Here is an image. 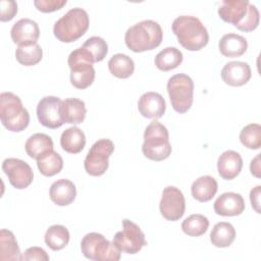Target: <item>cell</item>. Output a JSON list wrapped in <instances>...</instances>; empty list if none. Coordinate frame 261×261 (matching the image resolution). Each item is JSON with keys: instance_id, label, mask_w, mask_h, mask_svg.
I'll list each match as a JSON object with an SVG mask.
<instances>
[{"instance_id": "1", "label": "cell", "mask_w": 261, "mask_h": 261, "mask_svg": "<svg viewBox=\"0 0 261 261\" xmlns=\"http://www.w3.org/2000/svg\"><path fill=\"white\" fill-rule=\"evenodd\" d=\"M171 30L178 43L189 51H199L208 44V31L196 16H177L172 21Z\"/></svg>"}, {"instance_id": "2", "label": "cell", "mask_w": 261, "mask_h": 261, "mask_svg": "<svg viewBox=\"0 0 261 261\" xmlns=\"http://www.w3.org/2000/svg\"><path fill=\"white\" fill-rule=\"evenodd\" d=\"M163 39V31L157 21L146 19L128 28L124 35L125 45L139 53L157 48Z\"/></svg>"}, {"instance_id": "3", "label": "cell", "mask_w": 261, "mask_h": 261, "mask_svg": "<svg viewBox=\"0 0 261 261\" xmlns=\"http://www.w3.org/2000/svg\"><path fill=\"white\" fill-rule=\"evenodd\" d=\"M171 151L168 129L154 119L145 128L144 143L142 145L144 156L153 161H162L170 156Z\"/></svg>"}, {"instance_id": "4", "label": "cell", "mask_w": 261, "mask_h": 261, "mask_svg": "<svg viewBox=\"0 0 261 261\" xmlns=\"http://www.w3.org/2000/svg\"><path fill=\"white\" fill-rule=\"evenodd\" d=\"M90 19L88 12L80 7L69 9L53 27L55 38L62 43H71L80 39L88 31Z\"/></svg>"}, {"instance_id": "5", "label": "cell", "mask_w": 261, "mask_h": 261, "mask_svg": "<svg viewBox=\"0 0 261 261\" xmlns=\"http://www.w3.org/2000/svg\"><path fill=\"white\" fill-rule=\"evenodd\" d=\"M0 119L8 130L19 133L28 127L30 114L17 95L11 92H2L0 94Z\"/></svg>"}, {"instance_id": "6", "label": "cell", "mask_w": 261, "mask_h": 261, "mask_svg": "<svg viewBox=\"0 0 261 261\" xmlns=\"http://www.w3.org/2000/svg\"><path fill=\"white\" fill-rule=\"evenodd\" d=\"M68 66L70 68V83L80 90L90 87L95 80L93 59L86 49L76 48L68 55Z\"/></svg>"}, {"instance_id": "7", "label": "cell", "mask_w": 261, "mask_h": 261, "mask_svg": "<svg viewBox=\"0 0 261 261\" xmlns=\"http://www.w3.org/2000/svg\"><path fill=\"white\" fill-rule=\"evenodd\" d=\"M83 255L95 261H118L121 251L113 243L98 232L87 233L81 242Z\"/></svg>"}, {"instance_id": "8", "label": "cell", "mask_w": 261, "mask_h": 261, "mask_svg": "<svg viewBox=\"0 0 261 261\" xmlns=\"http://www.w3.org/2000/svg\"><path fill=\"white\" fill-rule=\"evenodd\" d=\"M167 92L172 108L178 113L190 110L194 99V82L186 73H176L167 82Z\"/></svg>"}, {"instance_id": "9", "label": "cell", "mask_w": 261, "mask_h": 261, "mask_svg": "<svg viewBox=\"0 0 261 261\" xmlns=\"http://www.w3.org/2000/svg\"><path fill=\"white\" fill-rule=\"evenodd\" d=\"M114 151V144L109 139H100L95 142L89 150L84 167L88 174L100 176L106 172L109 166V157Z\"/></svg>"}, {"instance_id": "10", "label": "cell", "mask_w": 261, "mask_h": 261, "mask_svg": "<svg viewBox=\"0 0 261 261\" xmlns=\"http://www.w3.org/2000/svg\"><path fill=\"white\" fill-rule=\"evenodd\" d=\"M112 242L118 249L126 254H137L147 245L145 233L140 226L129 219L122 220V230L117 231Z\"/></svg>"}, {"instance_id": "11", "label": "cell", "mask_w": 261, "mask_h": 261, "mask_svg": "<svg viewBox=\"0 0 261 261\" xmlns=\"http://www.w3.org/2000/svg\"><path fill=\"white\" fill-rule=\"evenodd\" d=\"M159 210L166 220H179L186 210V200L182 192L173 186L164 188L159 203Z\"/></svg>"}, {"instance_id": "12", "label": "cell", "mask_w": 261, "mask_h": 261, "mask_svg": "<svg viewBox=\"0 0 261 261\" xmlns=\"http://www.w3.org/2000/svg\"><path fill=\"white\" fill-rule=\"evenodd\" d=\"M2 170L7 175L10 185L17 190L28 188L34 179L32 167L18 158H6L2 162Z\"/></svg>"}, {"instance_id": "13", "label": "cell", "mask_w": 261, "mask_h": 261, "mask_svg": "<svg viewBox=\"0 0 261 261\" xmlns=\"http://www.w3.org/2000/svg\"><path fill=\"white\" fill-rule=\"evenodd\" d=\"M62 100L55 96L43 97L37 105V117L40 123L48 128H58L64 122L61 117Z\"/></svg>"}, {"instance_id": "14", "label": "cell", "mask_w": 261, "mask_h": 261, "mask_svg": "<svg viewBox=\"0 0 261 261\" xmlns=\"http://www.w3.org/2000/svg\"><path fill=\"white\" fill-rule=\"evenodd\" d=\"M248 0H223L218 6L219 17L239 29L246 19L249 12Z\"/></svg>"}, {"instance_id": "15", "label": "cell", "mask_w": 261, "mask_h": 261, "mask_svg": "<svg viewBox=\"0 0 261 261\" xmlns=\"http://www.w3.org/2000/svg\"><path fill=\"white\" fill-rule=\"evenodd\" d=\"M10 36L13 43L18 46H28L36 44L40 37L38 23L31 18H20L10 30Z\"/></svg>"}, {"instance_id": "16", "label": "cell", "mask_w": 261, "mask_h": 261, "mask_svg": "<svg viewBox=\"0 0 261 261\" xmlns=\"http://www.w3.org/2000/svg\"><path fill=\"white\" fill-rule=\"evenodd\" d=\"M220 75L226 85L231 87H241L250 81L252 71L247 62L230 61L222 67Z\"/></svg>"}, {"instance_id": "17", "label": "cell", "mask_w": 261, "mask_h": 261, "mask_svg": "<svg viewBox=\"0 0 261 261\" xmlns=\"http://www.w3.org/2000/svg\"><path fill=\"white\" fill-rule=\"evenodd\" d=\"M138 109L142 116L151 119H158L163 116L166 103L162 95L156 92L144 93L138 101Z\"/></svg>"}, {"instance_id": "18", "label": "cell", "mask_w": 261, "mask_h": 261, "mask_svg": "<svg viewBox=\"0 0 261 261\" xmlns=\"http://www.w3.org/2000/svg\"><path fill=\"white\" fill-rule=\"evenodd\" d=\"M216 214L221 216H237L244 212L245 201L241 194L226 192L221 194L213 205Z\"/></svg>"}, {"instance_id": "19", "label": "cell", "mask_w": 261, "mask_h": 261, "mask_svg": "<svg viewBox=\"0 0 261 261\" xmlns=\"http://www.w3.org/2000/svg\"><path fill=\"white\" fill-rule=\"evenodd\" d=\"M242 168L243 159L237 151L226 150L217 159L218 174L225 180H231L237 177Z\"/></svg>"}, {"instance_id": "20", "label": "cell", "mask_w": 261, "mask_h": 261, "mask_svg": "<svg viewBox=\"0 0 261 261\" xmlns=\"http://www.w3.org/2000/svg\"><path fill=\"white\" fill-rule=\"evenodd\" d=\"M49 196L54 204L58 206H67L74 201L76 188L71 180L60 178L51 185Z\"/></svg>"}, {"instance_id": "21", "label": "cell", "mask_w": 261, "mask_h": 261, "mask_svg": "<svg viewBox=\"0 0 261 261\" xmlns=\"http://www.w3.org/2000/svg\"><path fill=\"white\" fill-rule=\"evenodd\" d=\"M27 154L36 160L42 159L53 151V141L46 134L37 133L32 135L25 142Z\"/></svg>"}, {"instance_id": "22", "label": "cell", "mask_w": 261, "mask_h": 261, "mask_svg": "<svg viewBox=\"0 0 261 261\" xmlns=\"http://www.w3.org/2000/svg\"><path fill=\"white\" fill-rule=\"evenodd\" d=\"M218 48L220 53L225 57H240L247 51L248 42L241 35L228 33L221 37L218 42Z\"/></svg>"}, {"instance_id": "23", "label": "cell", "mask_w": 261, "mask_h": 261, "mask_svg": "<svg viewBox=\"0 0 261 261\" xmlns=\"http://www.w3.org/2000/svg\"><path fill=\"white\" fill-rule=\"evenodd\" d=\"M61 117L64 123H82L87 114L86 104L77 98H67L61 103Z\"/></svg>"}, {"instance_id": "24", "label": "cell", "mask_w": 261, "mask_h": 261, "mask_svg": "<svg viewBox=\"0 0 261 261\" xmlns=\"http://www.w3.org/2000/svg\"><path fill=\"white\" fill-rule=\"evenodd\" d=\"M218 184L210 175H203L197 178L191 187V193L195 200L204 203L210 201L216 194Z\"/></svg>"}, {"instance_id": "25", "label": "cell", "mask_w": 261, "mask_h": 261, "mask_svg": "<svg viewBox=\"0 0 261 261\" xmlns=\"http://www.w3.org/2000/svg\"><path fill=\"white\" fill-rule=\"evenodd\" d=\"M86 136L84 132L76 127L71 126L66 128L60 137L61 148L70 154H77L85 148Z\"/></svg>"}, {"instance_id": "26", "label": "cell", "mask_w": 261, "mask_h": 261, "mask_svg": "<svg viewBox=\"0 0 261 261\" xmlns=\"http://www.w3.org/2000/svg\"><path fill=\"white\" fill-rule=\"evenodd\" d=\"M0 260H21L20 250L12 231L2 228L0 230Z\"/></svg>"}, {"instance_id": "27", "label": "cell", "mask_w": 261, "mask_h": 261, "mask_svg": "<svg viewBox=\"0 0 261 261\" xmlns=\"http://www.w3.org/2000/svg\"><path fill=\"white\" fill-rule=\"evenodd\" d=\"M234 239L236 229L233 225L229 222H217L210 232V242L212 243L213 246L217 248L229 247L234 241Z\"/></svg>"}, {"instance_id": "28", "label": "cell", "mask_w": 261, "mask_h": 261, "mask_svg": "<svg viewBox=\"0 0 261 261\" xmlns=\"http://www.w3.org/2000/svg\"><path fill=\"white\" fill-rule=\"evenodd\" d=\"M108 69L112 75L118 79H127L135 71V63L128 55L117 53L109 59Z\"/></svg>"}, {"instance_id": "29", "label": "cell", "mask_w": 261, "mask_h": 261, "mask_svg": "<svg viewBox=\"0 0 261 261\" xmlns=\"http://www.w3.org/2000/svg\"><path fill=\"white\" fill-rule=\"evenodd\" d=\"M184 59L181 51L175 47H166L155 57V65L162 71H168L176 68Z\"/></svg>"}, {"instance_id": "30", "label": "cell", "mask_w": 261, "mask_h": 261, "mask_svg": "<svg viewBox=\"0 0 261 261\" xmlns=\"http://www.w3.org/2000/svg\"><path fill=\"white\" fill-rule=\"evenodd\" d=\"M70 239L68 229L60 224L51 225L45 233L44 241L46 245L53 251H59L65 248Z\"/></svg>"}, {"instance_id": "31", "label": "cell", "mask_w": 261, "mask_h": 261, "mask_svg": "<svg viewBox=\"0 0 261 261\" xmlns=\"http://www.w3.org/2000/svg\"><path fill=\"white\" fill-rule=\"evenodd\" d=\"M43 57L41 46L36 43L28 46H18L15 50L16 60L24 66H33L39 63Z\"/></svg>"}, {"instance_id": "32", "label": "cell", "mask_w": 261, "mask_h": 261, "mask_svg": "<svg viewBox=\"0 0 261 261\" xmlns=\"http://www.w3.org/2000/svg\"><path fill=\"white\" fill-rule=\"evenodd\" d=\"M209 227V220L203 214H192L181 223L182 231L190 237H200L204 234Z\"/></svg>"}, {"instance_id": "33", "label": "cell", "mask_w": 261, "mask_h": 261, "mask_svg": "<svg viewBox=\"0 0 261 261\" xmlns=\"http://www.w3.org/2000/svg\"><path fill=\"white\" fill-rule=\"evenodd\" d=\"M37 166L39 171L45 176H53L59 173L63 168V159L54 150L43 157L42 159L37 160Z\"/></svg>"}, {"instance_id": "34", "label": "cell", "mask_w": 261, "mask_h": 261, "mask_svg": "<svg viewBox=\"0 0 261 261\" xmlns=\"http://www.w3.org/2000/svg\"><path fill=\"white\" fill-rule=\"evenodd\" d=\"M241 143L248 149L257 150L261 146V126L258 123H249L240 133Z\"/></svg>"}, {"instance_id": "35", "label": "cell", "mask_w": 261, "mask_h": 261, "mask_svg": "<svg viewBox=\"0 0 261 261\" xmlns=\"http://www.w3.org/2000/svg\"><path fill=\"white\" fill-rule=\"evenodd\" d=\"M91 55L94 62L102 61L108 53V45L106 41L98 36L90 37L82 46Z\"/></svg>"}, {"instance_id": "36", "label": "cell", "mask_w": 261, "mask_h": 261, "mask_svg": "<svg viewBox=\"0 0 261 261\" xmlns=\"http://www.w3.org/2000/svg\"><path fill=\"white\" fill-rule=\"evenodd\" d=\"M259 21H260L259 11L255 5L250 3L248 15L244 20V22L242 23V25L239 28V30L242 32H252L257 29Z\"/></svg>"}, {"instance_id": "37", "label": "cell", "mask_w": 261, "mask_h": 261, "mask_svg": "<svg viewBox=\"0 0 261 261\" xmlns=\"http://www.w3.org/2000/svg\"><path fill=\"white\" fill-rule=\"evenodd\" d=\"M66 2V0H35L34 5L39 11L48 13L61 9Z\"/></svg>"}, {"instance_id": "38", "label": "cell", "mask_w": 261, "mask_h": 261, "mask_svg": "<svg viewBox=\"0 0 261 261\" xmlns=\"http://www.w3.org/2000/svg\"><path fill=\"white\" fill-rule=\"evenodd\" d=\"M17 13V3L13 0L0 1V20L9 21Z\"/></svg>"}, {"instance_id": "39", "label": "cell", "mask_w": 261, "mask_h": 261, "mask_svg": "<svg viewBox=\"0 0 261 261\" xmlns=\"http://www.w3.org/2000/svg\"><path fill=\"white\" fill-rule=\"evenodd\" d=\"M21 260H40V261H48L49 256L46 251L41 247H30L28 248L21 256Z\"/></svg>"}, {"instance_id": "40", "label": "cell", "mask_w": 261, "mask_h": 261, "mask_svg": "<svg viewBox=\"0 0 261 261\" xmlns=\"http://www.w3.org/2000/svg\"><path fill=\"white\" fill-rule=\"evenodd\" d=\"M260 191H261V187L256 186L250 192V201H251L252 207L258 214L260 213Z\"/></svg>"}, {"instance_id": "41", "label": "cell", "mask_w": 261, "mask_h": 261, "mask_svg": "<svg viewBox=\"0 0 261 261\" xmlns=\"http://www.w3.org/2000/svg\"><path fill=\"white\" fill-rule=\"evenodd\" d=\"M260 155L258 154L250 163V171L255 177H260Z\"/></svg>"}]
</instances>
